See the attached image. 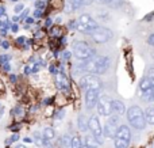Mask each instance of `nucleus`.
<instances>
[{"mask_svg":"<svg viewBox=\"0 0 154 148\" xmlns=\"http://www.w3.org/2000/svg\"><path fill=\"white\" fill-rule=\"evenodd\" d=\"M45 7H46V0H37L35 2V8L37 10H45Z\"/></svg>","mask_w":154,"mask_h":148,"instance_id":"obj_26","label":"nucleus"},{"mask_svg":"<svg viewBox=\"0 0 154 148\" xmlns=\"http://www.w3.org/2000/svg\"><path fill=\"white\" fill-rule=\"evenodd\" d=\"M89 118H87V116L85 114H80L79 118H77V127H79V130L80 132H87V130H89Z\"/></svg>","mask_w":154,"mask_h":148,"instance_id":"obj_12","label":"nucleus"},{"mask_svg":"<svg viewBox=\"0 0 154 148\" xmlns=\"http://www.w3.org/2000/svg\"><path fill=\"white\" fill-rule=\"evenodd\" d=\"M70 143H72V136H69V135H62L58 140V144L64 148L70 147Z\"/></svg>","mask_w":154,"mask_h":148,"instance_id":"obj_20","label":"nucleus"},{"mask_svg":"<svg viewBox=\"0 0 154 148\" xmlns=\"http://www.w3.org/2000/svg\"><path fill=\"white\" fill-rule=\"evenodd\" d=\"M43 139H46V140H53L54 137H56V130L53 129L51 127H48L43 129Z\"/></svg>","mask_w":154,"mask_h":148,"instance_id":"obj_19","label":"nucleus"},{"mask_svg":"<svg viewBox=\"0 0 154 148\" xmlns=\"http://www.w3.org/2000/svg\"><path fill=\"white\" fill-rule=\"evenodd\" d=\"M91 38H92V41L96 43H106L112 38V31L109 29H107V27L99 26L97 29H95L92 31Z\"/></svg>","mask_w":154,"mask_h":148,"instance_id":"obj_6","label":"nucleus"},{"mask_svg":"<svg viewBox=\"0 0 154 148\" xmlns=\"http://www.w3.org/2000/svg\"><path fill=\"white\" fill-rule=\"evenodd\" d=\"M26 15H27V10H26V11H23V12H22V15L19 16V18H20V19H23V18H26Z\"/></svg>","mask_w":154,"mask_h":148,"instance_id":"obj_56","label":"nucleus"},{"mask_svg":"<svg viewBox=\"0 0 154 148\" xmlns=\"http://www.w3.org/2000/svg\"><path fill=\"white\" fill-rule=\"evenodd\" d=\"M4 15H5V8L3 7V5H0V18L4 16Z\"/></svg>","mask_w":154,"mask_h":148,"instance_id":"obj_51","label":"nucleus"},{"mask_svg":"<svg viewBox=\"0 0 154 148\" xmlns=\"http://www.w3.org/2000/svg\"><path fill=\"white\" fill-rule=\"evenodd\" d=\"M11 60V56L10 54H2L0 56V65H3V64H5V63H8Z\"/></svg>","mask_w":154,"mask_h":148,"instance_id":"obj_28","label":"nucleus"},{"mask_svg":"<svg viewBox=\"0 0 154 148\" xmlns=\"http://www.w3.org/2000/svg\"><path fill=\"white\" fill-rule=\"evenodd\" d=\"M82 148H91V147H88V146H82Z\"/></svg>","mask_w":154,"mask_h":148,"instance_id":"obj_60","label":"nucleus"},{"mask_svg":"<svg viewBox=\"0 0 154 148\" xmlns=\"http://www.w3.org/2000/svg\"><path fill=\"white\" fill-rule=\"evenodd\" d=\"M111 67V60L108 56H95L91 60L84 61V72L95 73V75H103Z\"/></svg>","mask_w":154,"mask_h":148,"instance_id":"obj_1","label":"nucleus"},{"mask_svg":"<svg viewBox=\"0 0 154 148\" xmlns=\"http://www.w3.org/2000/svg\"><path fill=\"white\" fill-rule=\"evenodd\" d=\"M2 46H3V49H8L10 48V42H8V41H3Z\"/></svg>","mask_w":154,"mask_h":148,"instance_id":"obj_50","label":"nucleus"},{"mask_svg":"<svg viewBox=\"0 0 154 148\" xmlns=\"http://www.w3.org/2000/svg\"><path fill=\"white\" fill-rule=\"evenodd\" d=\"M84 141L80 136H73L72 137V143H70V148H82Z\"/></svg>","mask_w":154,"mask_h":148,"instance_id":"obj_22","label":"nucleus"},{"mask_svg":"<svg viewBox=\"0 0 154 148\" xmlns=\"http://www.w3.org/2000/svg\"><path fill=\"white\" fill-rule=\"evenodd\" d=\"M8 129L11 130V132H14V133H18L19 130H20V125L19 124H15V125H11L10 128H8Z\"/></svg>","mask_w":154,"mask_h":148,"instance_id":"obj_36","label":"nucleus"},{"mask_svg":"<svg viewBox=\"0 0 154 148\" xmlns=\"http://www.w3.org/2000/svg\"><path fill=\"white\" fill-rule=\"evenodd\" d=\"M99 2H100L101 4H108V5H109L112 2H114V0H99Z\"/></svg>","mask_w":154,"mask_h":148,"instance_id":"obj_52","label":"nucleus"},{"mask_svg":"<svg viewBox=\"0 0 154 148\" xmlns=\"http://www.w3.org/2000/svg\"><path fill=\"white\" fill-rule=\"evenodd\" d=\"M27 43V38L26 37H19L18 40H16V45H20V46H24Z\"/></svg>","mask_w":154,"mask_h":148,"instance_id":"obj_34","label":"nucleus"},{"mask_svg":"<svg viewBox=\"0 0 154 148\" xmlns=\"http://www.w3.org/2000/svg\"><path fill=\"white\" fill-rule=\"evenodd\" d=\"M147 45H150V46H153L154 48V33L147 37Z\"/></svg>","mask_w":154,"mask_h":148,"instance_id":"obj_38","label":"nucleus"},{"mask_svg":"<svg viewBox=\"0 0 154 148\" xmlns=\"http://www.w3.org/2000/svg\"><path fill=\"white\" fill-rule=\"evenodd\" d=\"M84 2H85V0H73V8H75V11L79 10L80 7H82Z\"/></svg>","mask_w":154,"mask_h":148,"instance_id":"obj_29","label":"nucleus"},{"mask_svg":"<svg viewBox=\"0 0 154 148\" xmlns=\"http://www.w3.org/2000/svg\"><path fill=\"white\" fill-rule=\"evenodd\" d=\"M97 27H99V24H97V22H96V19H93L91 15H88V14L80 15L79 24H77V30H79L81 34L91 35L93 30L97 29Z\"/></svg>","mask_w":154,"mask_h":148,"instance_id":"obj_5","label":"nucleus"},{"mask_svg":"<svg viewBox=\"0 0 154 148\" xmlns=\"http://www.w3.org/2000/svg\"><path fill=\"white\" fill-rule=\"evenodd\" d=\"M50 34L53 35V37H60V35H61V30H60L58 27H51Z\"/></svg>","mask_w":154,"mask_h":148,"instance_id":"obj_31","label":"nucleus"},{"mask_svg":"<svg viewBox=\"0 0 154 148\" xmlns=\"http://www.w3.org/2000/svg\"><path fill=\"white\" fill-rule=\"evenodd\" d=\"M14 114H15L16 117H19V118H22V117L24 116V109L19 105L15 106V109H14Z\"/></svg>","mask_w":154,"mask_h":148,"instance_id":"obj_25","label":"nucleus"},{"mask_svg":"<svg viewBox=\"0 0 154 148\" xmlns=\"http://www.w3.org/2000/svg\"><path fill=\"white\" fill-rule=\"evenodd\" d=\"M77 24H79V21H75V19H72V21H69V23H68V29H69V30L77 29Z\"/></svg>","mask_w":154,"mask_h":148,"instance_id":"obj_33","label":"nucleus"},{"mask_svg":"<svg viewBox=\"0 0 154 148\" xmlns=\"http://www.w3.org/2000/svg\"><path fill=\"white\" fill-rule=\"evenodd\" d=\"M56 84L62 92H68L70 90L69 80L66 79V75L64 72V68H61V72H58L56 75Z\"/></svg>","mask_w":154,"mask_h":148,"instance_id":"obj_10","label":"nucleus"},{"mask_svg":"<svg viewBox=\"0 0 154 148\" xmlns=\"http://www.w3.org/2000/svg\"><path fill=\"white\" fill-rule=\"evenodd\" d=\"M15 148H26V147H24V146H23V144H19V146H16Z\"/></svg>","mask_w":154,"mask_h":148,"instance_id":"obj_59","label":"nucleus"},{"mask_svg":"<svg viewBox=\"0 0 154 148\" xmlns=\"http://www.w3.org/2000/svg\"><path fill=\"white\" fill-rule=\"evenodd\" d=\"M84 146H88V147H91V148H97V146H99V143L96 141V137L93 135H87L84 137Z\"/></svg>","mask_w":154,"mask_h":148,"instance_id":"obj_15","label":"nucleus"},{"mask_svg":"<svg viewBox=\"0 0 154 148\" xmlns=\"http://www.w3.org/2000/svg\"><path fill=\"white\" fill-rule=\"evenodd\" d=\"M127 121L137 130H143L146 127V116L142 111V109L137 105H133L127 109Z\"/></svg>","mask_w":154,"mask_h":148,"instance_id":"obj_2","label":"nucleus"},{"mask_svg":"<svg viewBox=\"0 0 154 148\" xmlns=\"http://www.w3.org/2000/svg\"><path fill=\"white\" fill-rule=\"evenodd\" d=\"M5 34H7V29L2 27V29H0V35H5Z\"/></svg>","mask_w":154,"mask_h":148,"instance_id":"obj_54","label":"nucleus"},{"mask_svg":"<svg viewBox=\"0 0 154 148\" xmlns=\"http://www.w3.org/2000/svg\"><path fill=\"white\" fill-rule=\"evenodd\" d=\"M152 87H153V84H152V82H150V79L147 78V76H145V78L141 79V82H139V88L142 90V92L146 91V90H149V88H152Z\"/></svg>","mask_w":154,"mask_h":148,"instance_id":"obj_17","label":"nucleus"},{"mask_svg":"<svg viewBox=\"0 0 154 148\" xmlns=\"http://www.w3.org/2000/svg\"><path fill=\"white\" fill-rule=\"evenodd\" d=\"M116 129H118L116 127H112V125H109L108 122H107L103 129V135L106 136V137H116Z\"/></svg>","mask_w":154,"mask_h":148,"instance_id":"obj_14","label":"nucleus"},{"mask_svg":"<svg viewBox=\"0 0 154 148\" xmlns=\"http://www.w3.org/2000/svg\"><path fill=\"white\" fill-rule=\"evenodd\" d=\"M18 140H19V133H14L12 136H10V137L5 140V144H7V146H11V144L16 143Z\"/></svg>","mask_w":154,"mask_h":148,"instance_id":"obj_24","label":"nucleus"},{"mask_svg":"<svg viewBox=\"0 0 154 148\" xmlns=\"http://www.w3.org/2000/svg\"><path fill=\"white\" fill-rule=\"evenodd\" d=\"M142 101H145V102H154V87L142 92Z\"/></svg>","mask_w":154,"mask_h":148,"instance_id":"obj_16","label":"nucleus"},{"mask_svg":"<svg viewBox=\"0 0 154 148\" xmlns=\"http://www.w3.org/2000/svg\"><path fill=\"white\" fill-rule=\"evenodd\" d=\"M62 59H64V60L70 59V52H64V54H62Z\"/></svg>","mask_w":154,"mask_h":148,"instance_id":"obj_49","label":"nucleus"},{"mask_svg":"<svg viewBox=\"0 0 154 148\" xmlns=\"http://www.w3.org/2000/svg\"><path fill=\"white\" fill-rule=\"evenodd\" d=\"M23 141H24L26 144H32V143H34L32 137H24V139H23Z\"/></svg>","mask_w":154,"mask_h":148,"instance_id":"obj_47","label":"nucleus"},{"mask_svg":"<svg viewBox=\"0 0 154 148\" xmlns=\"http://www.w3.org/2000/svg\"><path fill=\"white\" fill-rule=\"evenodd\" d=\"M24 73H26V75H30V73H32V68L30 67V65H27V67L24 68Z\"/></svg>","mask_w":154,"mask_h":148,"instance_id":"obj_45","label":"nucleus"},{"mask_svg":"<svg viewBox=\"0 0 154 148\" xmlns=\"http://www.w3.org/2000/svg\"><path fill=\"white\" fill-rule=\"evenodd\" d=\"M51 102V98H48V99H45L43 101V105H49V103Z\"/></svg>","mask_w":154,"mask_h":148,"instance_id":"obj_55","label":"nucleus"},{"mask_svg":"<svg viewBox=\"0 0 154 148\" xmlns=\"http://www.w3.org/2000/svg\"><path fill=\"white\" fill-rule=\"evenodd\" d=\"M49 72H50V73H51V75H54V76H56V75H57V73H58V71H57L56 65H54V64L49 65Z\"/></svg>","mask_w":154,"mask_h":148,"instance_id":"obj_37","label":"nucleus"},{"mask_svg":"<svg viewBox=\"0 0 154 148\" xmlns=\"http://www.w3.org/2000/svg\"><path fill=\"white\" fill-rule=\"evenodd\" d=\"M34 21H35L34 16H27V18H26V23L27 24H32V23H34Z\"/></svg>","mask_w":154,"mask_h":148,"instance_id":"obj_43","label":"nucleus"},{"mask_svg":"<svg viewBox=\"0 0 154 148\" xmlns=\"http://www.w3.org/2000/svg\"><path fill=\"white\" fill-rule=\"evenodd\" d=\"M42 35H43V33H42V31H41V33H35V37H37V38L42 37Z\"/></svg>","mask_w":154,"mask_h":148,"instance_id":"obj_57","label":"nucleus"},{"mask_svg":"<svg viewBox=\"0 0 154 148\" xmlns=\"http://www.w3.org/2000/svg\"><path fill=\"white\" fill-rule=\"evenodd\" d=\"M89 132L92 133L93 136L96 137V141L99 143V146H101V144L104 143L103 140V129H101V125H100V121H99V118L96 116H91L89 117Z\"/></svg>","mask_w":154,"mask_h":148,"instance_id":"obj_7","label":"nucleus"},{"mask_svg":"<svg viewBox=\"0 0 154 148\" xmlns=\"http://www.w3.org/2000/svg\"><path fill=\"white\" fill-rule=\"evenodd\" d=\"M3 114H4V106H3L2 103H0V120H2Z\"/></svg>","mask_w":154,"mask_h":148,"instance_id":"obj_53","label":"nucleus"},{"mask_svg":"<svg viewBox=\"0 0 154 148\" xmlns=\"http://www.w3.org/2000/svg\"><path fill=\"white\" fill-rule=\"evenodd\" d=\"M154 18V12H150L149 14V15H146V16H145V18H143V21L145 22H152V19Z\"/></svg>","mask_w":154,"mask_h":148,"instance_id":"obj_41","label":"nucleus"},{"mask_svg":"<svg viewBox=\"0 0 154 148\" xmlns=\"http://www.w3.org/2000/svg\"><path fill=\"white\" fill-rule=\"evenodd\" d=\"M19 19H20V18H19L18 15H15V16H14V18H12V21H14V22H18Z\"/></svg>","mask_w":154,"mask_h":148,"instance_id":"obj_58","label":"nucleus"},{"mask_svg":"<svg viewBox=\"0 0 154 148\" xmlns=\"http://www.w3.org/2000/svg\"><path fill=\"white\" fill-rule=\"evenodd\" d=\"M128 144H130V141L125 140V139H120V137H115V140H114L115 148H128Z\"/></svg>","mask_w":154,"mask_h":148,"instance_id":"obj_21","label":"nucleus"},{"mask_svg":"<svg viewBox=\"0 0 154 148\" xmlns=\"http://www.w3.org/2000/svg\"><path fill=\"white\" fill-rule=\"evenodd\" d=\"M45 26H46V27H53V19H51V18H48V19H46Z\"/></svg>","mask_w":154,"mask_h":148,"instance_id":"obj_42","label":"nucleus"},{"mask_svg":"<svg viewBox=\"0 0 154 148\" xmlns=\"http://www.w3.org/2000/svg\"><path fill=\"white\" fill-rule=\"evenodd\" d=\"M119 116H118V114H111V116H109L108 117V121H107V122H108V124L109 125H112V127H116L118 128V125H119Z\"/></svg>","mask_w":154,"mask_h":148,"instance_id":"obj_23","label":"nucleus"},{"mask_svg":"<svg viewBox=\"0 0 154 148\" xmlns=\"http://www.w3.org/2000/svg\"><path fill=\"white\" fill-rule=\"evenodd\" d=\"M99 91L97 90H88L87 92H85V108H87V110H92V109H95L96 106H97V102H99Z\"/></svg>","mask_w":154,"mask_h":148,"instance_id":"obj_9","label":"nucleus"},{"mask_svg":"<svg viewBox=\"0 0 154 148\" xmlns=\"http://www.w3.org/2000/svg\"><path fill=\"white\" fill-rule=\"evenodd\" d=\"M34 139H35V144H38V146L43 144V140H41V139H43V135L41 136L39 132H34Z\"/></svg>","mask_w":154,"mask_h":148,"instance_id":"obj_27","label":"nucleus"},{"mask_svg":"<svg viewBox=\"0 0 154 148\" xmlns=\"http://www.w3.org/2000/svg\"><path fill=\"white\" fill-rule=\"evenodd\" d=\"M43 147L46 148H53V144H51V140H46V139H43Z\"/></svg>","mask_w":154,"mask_h":148,"instance_id":"obj_39","label":"nucleus"},{"mask_svg":"<svg viewBox=\"0 0 154 148\" xmlns=\"http://www.w3.org/2000/svg\"><path fill=\"white\" fill-rule=\"evenodd\" d=\"M145 116H146L147 124H149V125H154V106H150V108L146 109Z\"/></svg>","mask_w":154,"mask_h":148,"instance_id":"obj_18","label":"nucleus"},{"mask_svg":"<svg viewBox=\"0 0 154 148\" xmlns=\"http://www.w3.org/2000/svg\"><path fill=\"white\" fill-rule=\"evenodd\" d=\"M116 137H120V139H125V140L130 141L131 139V130L127 125H120L116 129Z\"/></svg>","mask_w":154,"mask_h":148,"instance_id":"obj_11","label":"nucleus"},{"mask_svg":"<svg viewBox=\"0 0 154 148\" xmlns=\"http://www.w3.org/2000/svg\"><path fill=\"white\" fill-rule=\"evenodd\" d=\"M3 71H4V72H10V71H11V64H10V63L3 64Z\"/></svg>","mask_w":154,"mask_h":148,"instance_id":"obj_40","label":"nucleus"},{"mask_svg":"<svg viewBox=\"0 0 154 148\" xmlns=\"http://www.w3.org/2000/svg\"><path fill=\"white\" fill-rule=\"evenodd\" d=\"M18 30H19V26H18L16 23H14L12 26H11V31H12V33H16Z\"/></svg>","mask_w":154,"mask_h":148,"instance_id":"obj_48","label":"nucleus"},{"mask_svg":"<svg viewBox=\"0 0 154 148\" xmlns=\"http://www.w3.org/2000/svg\"><path fill=\"white\" fill-rule=\"evenodd\" d=\"M42 14H43V11H42V10H35V12H34V18H41V16H42Z\"/></svg>","mask_w":154,"mask_h":148,"instance_id":"obj_44","label":"nucleus"},{"mask_svg":"<svg viewBox=\"0 0 154 148\" xmlns=\"http://www.w3.org/2000/svg\"><path fill=\"white\" fill-rule=\"evenodd\" d=\"M23 8H24V5L22 4V3H19V4H16L15 5V8H14V12L18 15V14H20V12H23Z\"/></svg>","mask_w":154,"mask_h":148,"instance_id":"obj_32","label":"nucleus"},{"mask_svg":"<svg viewBox=\"0 0 154 148\" xmlns=\"http://www.w3.org/2000/svg\"><path fill=\"white\" fill-rule=\"evenodd\" d=\"M11 2H18V0H11Z\"/></svg>","mask_w":154,"mask_h":148,"instance_id":"obj_62","label":"nucleus"},{"mask_svg":"<svg viewBox=\"0 0 154 148\" xmlns=\"http://www.w3.org/2000/svg\"><path fill=\"white\" fill-rule=\"evenodd\" d=\"M96 109H97V113L100 114V116L109 117L112 113H114V110H112V99L108 98L107 95L100 97L99 98V102H97Z\"/></svg>","mask_w":154,"mask_h":148,"instance_id":"obj_8","label":"nucleus"},{"mask_svg":"<svg viewBox=\"0 0 154 148\" xmlns=\"http://www.w3.org/2000/svg\"><path fill=\"white\" fill-rule=\"evenodd\" d=\"M2 43H3V41H2V40H0V45H2Z\"/></svg>","mask_w":154,"mask_h":148,"instance_id":"obj_61","label":"nucleus"},{"mask_svg":"<svg viewBox=\"0 0 154 148\" xmlns=\"http://www.w3.org/2000/svg\"><path fill=\"white\" fill-rule=\"evenodd\" d=\"M112 110H114L115 114L120 116V114H125L126 113V105L119 99H114L112 101Z\"/></svg>","mask_w":154,"mask_h":148,"instance_id":"obj_13","label":"nucleus"},{"mask_svg":"<svg viewBox=\"0 0 154 148\" xmlns=\"http://www.w3.org/2000/svg\"><path fill=\"white\" fill-rule=\"evenodd\" d=\"M64 116H65V109H60V110L56 113L54 118H56V120H62V118H64Z\"/></svg>","mask_w":154,"mask_h":148,"instance_id":"obj_30","label":"nucleus"},{"mask_svg":"<svg viewBox=\"0 0 154 148\" xmlns=\"http://www.w3.org/2000/svg\"><path fill=\"white\" fill-rule=\"evenodd\" d=\"M79 86H80V88L85 90V91H88V90H97L99 91L103 87V82L95 73H87V75H84L80 79Z\"/></svg>","mask_w":154,"mask_h":148,"instance_id":"obj_4","label":"nucleus"},{"mask_svg":"<svg viewBox=\"0 0 154 148\" xmlns=\"http://www.w3.org/2000/svg\"><path fill=\"white\" fill-rule=\"evenodd\" d=\"M147 78L150 79V82H152L153 87H154V68H150L149 72H147Z\"/></svg>","mask_w":154,"mask_h":148,"instance_id":"obj_35","label":"nucleus"},{"mask_svg":"<svg viewBox=\"0 0 154 148\" xmlns=\"http://www.w3.org/2000/svg\"><path fill=\"white\" fill-rule=\"evenodd\" d=\"M16 80H18V78H16V75H14V73H11V75H10V82H11V83H16Z\"/></svg>","mask_w":154,"mask_h":148,"instance_id":"obj_46","label":"nucleus"},{"mask_svg":"<svg viewBox=\"0 0 154 148\" xmlns=\"http://www.w3.org/2000/svg\"><path fill=\"white\" fill-rule=\"evenodd\" d=\"M73 56L80 61H87L96 56V49L85 41H76L73 43Z\"/></svg>","mask_w":154,"mask_h":148,"instance_id":"obj_3","label":"nucleus"}]
</instances>
